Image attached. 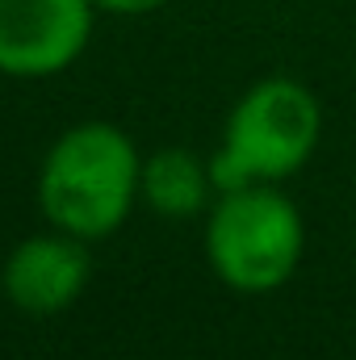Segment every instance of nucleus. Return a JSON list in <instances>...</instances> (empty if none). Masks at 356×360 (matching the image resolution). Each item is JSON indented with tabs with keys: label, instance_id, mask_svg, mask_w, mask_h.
<instances>
[{
	"label": "nucleus",
	"instance_id": "nucleus-7",
	"mask_svg": "<svg viewBox=\"0 0 356 360\" xmlns=\"http://www.w3.org/2000/svg\"><path fill=\"white\" fill-rule=\"evenodd\" d=\"M96 13H117V17H143V13H155L164 8L168 0H92Z\"/></svg>",
	"mask_w": 356,
	"mask_h": 360
},
{
	"label": "nucleus",
	"instance_id": "nucleus-6",
	"mask_svg": "<svg viewBox=\"0 0 356 360\" xmlns=\"http://www.w3.org/2000/svg\"><path fill=\"white\" fill-rule=\"evenodd\" d=\"M139 193L160 218H193V214L210 210V193H218V188L210 176V160H201L184 147H164L143 160Z\"/></svg>",
	"mask_w": 356,
	"mask_h": 360
},
{
	"label": "nucleus",
	"instance_id": "nucleus-1",
	"mask_svg": "<svg viewBox=\"0 0 356 360\" xmlns=\"http://www.w3.org/2000/svg\"><path fill=\"white\" fill-rule=\"evenodd\" d=\"M143 180V155L134 139L113 122H80L63 130L38 168V210L46 226L68 231L84 243L113 235Z\"/></svg>",
	"mask_w": 356,
	"mask_h": 360
},
{
	"label": "nucleus",
	"instance_id": "nucleus-4",
	"mask_svg": "<svg viewBox=\"0 0 356 360\" xmlns=\"http://www.w3.org/2000/svg\"><path fill=\"white\" fill-rule=\"evenodd\" d=\"M92 0H0V76L68 72L92 42Z\"/></svg>",
	"mask_w": 356,
	"mask_h": 360
},
{
	"label": "nucleus",
	"instance_id": "nucleus-2",
	"mask_svg": "<svg viewBox=\"0 0 356 360\" xmlns=\"http://www.w3.org/2000/svg\"><path fill=\"white\" fill-rule=\"evenodd\" d=\"M323 134V109L302 80L268 76L235 101L222 126V143L210 155L218 193L243 184H272L306 168Z\"/></svg>",
	"mask_w": 356,
	"mask_h": 360
},
{
	"label": "nucleus",
	"instance_id": "nucleus-5",
	"mask_svg": "<svg viewBox=\"0 0 356 360\" xmlns=\"http://www.w3.org/2000/svg\"><path fill=\"white\" fill-rule=\"evenodd\" d=\"M92 281L89 243L68 231H42L21 239L0 269V289L13 310L30 319H55L72 310Z\"/></svg>",
	"mask_w": 356,
	"mask_h": 360
},
{
	"label": "nucleus",
	"instance_id": "nucleus-3",
	"mask_svg": "<svg viewBox=\"0 0 356 360\" xmlns=\"http://www.w3.org/2000/svg\"><path fill=\"white\" fill-rule=\"evenodd\" d=\"M306 226L298 205L272 184L218 193L205 218V260L235 293H272L302 264Z\"/></svg>",
	"mask_w": 356,
	"mask_h": 360
}]
</instances>
